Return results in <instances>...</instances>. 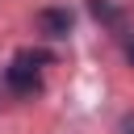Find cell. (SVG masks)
Masks as SVG:
<instances>
[{
    "instance_id": "6da1fadb",
    "label": "cell",
    "mask_w": 134,
    "mask_h": 134,
    "mask_svg": "<svg viewBox=\"0 0 134 134\" xmlns=\"http://www.w3.org/2000/svg\"><path fill=\"white\" fill-rule=\"evenodd\" d=\"M46 54H17L13 59V67L4 71V84H8V92H17V96H29V92H38L42 88V80H38V63H42Z\"/></svg>"
},
{
    "instance_id": "7a4b0ae2",
    "label": "cell",
    "mask_w": 134,
    "mask_h": 134,
    "mask_svg": "<svg viewBox=\"0 0 134 134\" xmlns=\"http://www.w3.org/2000/svg\"><path fill=\"white\" fill-rule=\"evenodd\" d=\"M38 29L46 38H67L71 34V13L67 8H42L38 13Z\"/></svg>"
},
{
    "instance_id": "3957f363",
    "label": "cell",
    "mask_w": 134,
    "mask_h": 134,
    "mask_svg": "<svg viewBox=\"0 0 134 134\" xmlns=\"http://www.w3.org/2000/svg\"><path fill=\"white\" fill-rule=\"evenodd\" d=\"M88 8H92V17L105 21V25H117V21H121V13H117L109 0H88Z\"/></svg>"
},
{
    "instance_id": "277c9868",
    "label": "cell",
    "mask_w": 134,
    "mask_h": 134,
    "mask_svg": "<svg viewBox=\"0 0 134 134\" xmlns=\"http://www.w3.org/2000/svg\"><path fill=\"white\" fill-rule=\"evenodd\" d=\"M126 59H130V67H134V29L126 34Z\"/></svg>"
}]
</instances>
